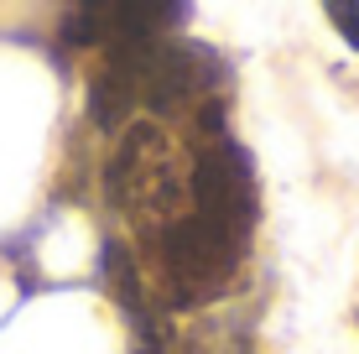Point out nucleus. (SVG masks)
I'll return each instance as SVG.
<instances>
[{
  "label": "nucleus",
  "mask_w": 359,
  "mask_h": 354,
  "mask_svg": "<svg viewBox=\"0 0 359 354\" xmlns=\"http://www.w3.org/2000/svg\"><path fill=\"white\" fill-rule=\"evenodd\" d=\"M198 83H203V68H198L193 47L135 42V47H115L104 57L89 89V109L104 130H115L130 109H172L188 94H198Z\"/></svg>",
  "instance_id": "nucleus-1"
},
{
  "label": "nucleus",
  "mask_w": 359,
  "mask_h": 354,
  "mask_svg": "<svg viewBox=\"0 0 359 354\" xmlns=\"http://www.w3.org/2000/svg\"><path fill=\"white\" fill-rule=\"evenodd\" d=\"M156 255H162V287L172 308H203L234 287L245 235H234L203 214H177L156 235Z\"/></svg>",
  "instance_id": "nucleus-2"
},
{
  "label": "nucleus",
  "mask_w": 359,
  "mask_h": 354,
  "mask_svg": "<svg viewBox=\"0 0 359 354\" xmlns=\"http://www.w3.org/2000/svg\"><path fill=\"white\" fill-rule=\"evenodd\" d=\"M109 203H120L146 235H162L177 219V198H182V167L177 151L151 120H135L120 141L115 162H109Z\"/></svg>",
  "instance_id": "nucleus-3"
},
{
  "label": "nucleus",
  "mask_w": 359,
  "mask_h": 354,
  "mask_svg": "<svg viewBox=\"0 0 359 354\" xmlns=\"http://www.w3.org/2000/svg\"><path fill=\"white\" fill-rule=\"evenodd\" d=\"M193 214L214 219V224L234 229V235L250 240V224H255V177H250V162L245 151L224 136L214 104L203 115V136H198V151H193Z\"/></svg>",
  "instance_id": "nucleus-4"
},
{
  "label": "nucleus",
  "mask_w": 359,
  "mask_h": 354,
  "mask_svg": "<svg viewBox=\"0 0 359 354\" xmlns=\"http://www.w3.org/2000/svg\"><path fill=\"white\" fill-rule=\"evenodd\" d=\"M172 21H182V6L167 0H94L79 6L68 16L63 36L79 47H135V42H156V32H167Z\"/></svg>",
  "instance_id": "nucleus-5"
},
{
  "label": "nucleus",
  "mask_w": 359,
  "mask_h": 354,
  "mask_svg": "<svg viewBox=\"0 0 359 354\" xmlns=\"http://www.w3.org/2000/svg\"><path fill=\"white\" fill-rule=\"evenodd\" d=\"M323 16L333 21V27H339V36L354 47V53H359V0H328V6H323Z\"/></svg>",
  "instance_id": "nucleus-6"
}]
</instances>
